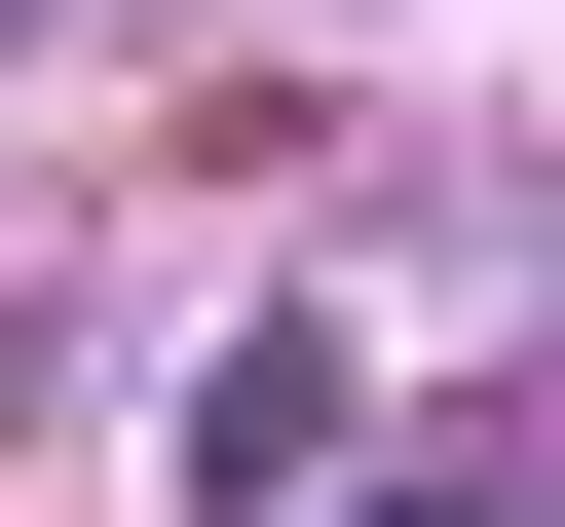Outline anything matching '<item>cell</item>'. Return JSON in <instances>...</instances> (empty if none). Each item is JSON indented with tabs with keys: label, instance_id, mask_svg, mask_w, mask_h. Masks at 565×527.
Instances as JSON below:
<instances>
[{
	"label": "cell",
	"instance_id": "cell-1",
	"mask_svg": "<svg viewBox=\"0 0 565 527\" xmlns=\"http://www.w3.org/2000/svg\"><path fill=\"white\" fill-rule=\"evenodd\" d=\"M340 527H452V490H340Z\"/></svg>",
	"mask_w": 565,
	"mask_h": 527
}]
</instances>
